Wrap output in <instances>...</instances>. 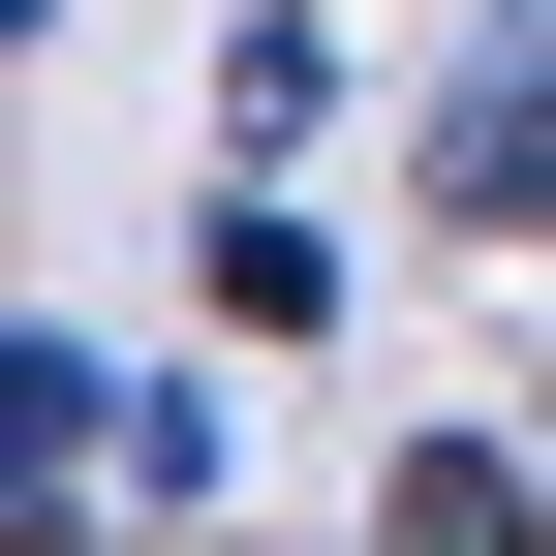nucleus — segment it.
Here are the masks:
<instances>
[{
  "mask_svg": "<svg viewBox=\"0 0 556 556\" xmlns=\"http://www.w3.org/2000/svg\"><path fill=\"white\" fill-rule=\"evenodd\" d=\"M217 309H248V340H309V309H340V217H278V186H248V217H217Z\"/></svg>",
  "mask_w": 556,
  "mask_h": 556,
  "instance_id": "obj_4",
  "label": "nucleus"
},
{
  "mask_svg": "<svg viewBox=\"0 0 556 556\" xmlns=\"http://www.w3.org/2000/svg\"><path fill=\"white\" fill-rule=\"evenodd\" d=\"M371 526H402V556H526L556 495H526V464H495V433H402V464H371Z\"/></svg>",
  "mask_w": 556,
  "mask_h": 556,
  "instance_id": "obj_3",
  "label": "nucleus"
},
{
  "mask_svg": "<svg viewBox=\"0 0 556 556\" xmlns=\"http://www.w3.org/2000/svg\"><path fill=\"white\" fill-rule=\"evenodd\" d=\"M433 217L464 248H556V0H464L433 31Z\"/></svg>",
  "mask_w": 556,
  "mask_h": 556,
  "instance_id": "obj_1",
  "label": "nucleus"
},
{
  "mask_svg": "<svg viewBox=\"0 0 556 556\" xmlns=\"http://www.w3.org/2000/svg\"><path fill=\"white\" fill-rule=\"evenodd\" d=\"M124 402H155V371H93V340H0V464H31V495H124Z\"/></svg>",
  "mask_w": 556,
  "mask_h": 556,
  "instance_id": "obj_2",
  "label": "nucleus"
}]
</instances>
